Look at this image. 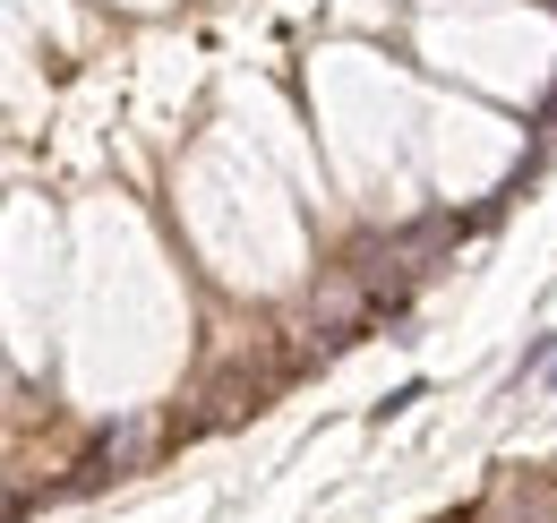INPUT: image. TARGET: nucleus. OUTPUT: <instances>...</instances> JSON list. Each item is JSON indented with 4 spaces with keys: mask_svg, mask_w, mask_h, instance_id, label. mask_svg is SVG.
Segmentation results:
<instances>
[]
</instances>
